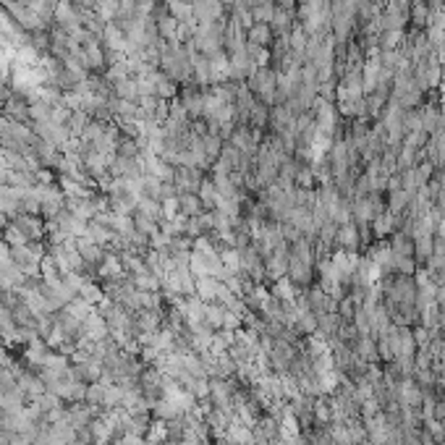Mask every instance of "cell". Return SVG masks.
Instances as JSON below:
<instances>
[{"instance_id":"5b68a950","label":"cell","mask_w":445,"mask_h":445,"mask_svg":"<svg viewBox=\"0 0 445 445\" xmlns=\"http://www.w3.org/2000/svg\"><path fill=\"white\" fill-rule=\"evenodd\" d=\"M6 126H8V118H6V116H3V113H0V134L6 131Z\"/></svg>"},{"instance_id":"6da1fadb","label":"cell","mask_w":445,"mask_h":445,"mask_svg":"<svg viewBox=\"0 0 445 445\" xmlns=\"http://www.w3.org/2000/svg\"><path fill=\"white\" fill-rule=\"evenodd\" d=\"M275 71H270L267 65L265 68H257L251 76H249V92L254 97H260L262 103H275Z\"/></svg>"},{"instance_id":"3957f363","label":"cell","mask_w":445,"mask_h":445,"mask_svg":"<svg viewBox=\"0 0 445 445\" xmlns=\"http://www.w3.org/2000/svg\"><path fill=\"white\" fill-rule=\"evenodd\" d=\"M335 241H338L340 247L353 249L356 244H359V234H356V228H353L351 222H346V225H338V234H335Z\"/></svg>"},{"instance_id":"8992f818","label":"cell","mask_w":445,"mask_h":445,"mask_svg":"<svg viewBox=\"0 0 445 445\" xmlns=\"http://www.w3.org/2000/svg\"><path fill=\"white\" fill-rule=\"evenodd\" d=\"M220 3H222V6H234L236 0H220Z\"/></svg>"},{"instance_id":"7a4b0ae2","label":"cell","mask_w":445,"mask_h":445,"mask_svg":"<svg viewBox=\"0 0 445 445\" xmlns=\"http://www.w3.org/2000/svg\"><path fill=\"white\" fill-rule=\"evenodd\" d=\"M273 29L270 24H254L251 29L247 32V42L251 45H260V48H270V42H273Z\"/></svg>"},{"instance_id":"277c9868","label":"cell","mask_w":445,"mask_h":445,"mask_svg":"<svg viewBox=\"0 0 445 445\" xmlns=\"http://www.w3.org/2000/svg\"><path fill=\"white\" fill-rule=\"evenodd\" d=\"M273 16H275V3H262V6H254V8H251L254 24H270Z\"/></svg>"}]
</instances>
